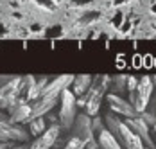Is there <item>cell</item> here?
Masks as SVG:
<instances>
[{
    "instance_id": "obj_1",
    "label": "cell",
    "mask_w": 156,
    "mask_h": 149,
    "mask_svg": "<svg viewBox=\"0 0 156 149\" xmlns=\"http://www.w3.org/2000/svg\"><path fill=\"white\" fill-rule=\"evenodd\" d=\"M74 81V75L72 74H63V75H58L56 79H50L48 85L45 86V90L40 93V97L31 103L32 104V119L34 117H45L48 115L56 104L59 103V97H61L63 90L68 88Z\"/></svg>"
},
{
    "instance_id": "obj_2",
    "label": "cell",
    "mask_w": 156,
    "mask_h": 149,
    "mask_svg": "<svg viewBox=\"0 0 156 149\" xmlns=\"http://www.w3.org/2000/svg\"><path fill=\"white\" fill-rule=\"evenodd\" d=\"M153 95H154L153 75H142L140 79H138V88H136V92L127 93V101L133 104L135 111L140 115L142 111H145L149 108Z\"/></svg>"
},
{
    "instance_id": "obj_3",
    "label": "cell",
    "mask_w": 156,
    "mask_h": 149,
    "mask_svg": "<svg viewBox=\"0 0 156 149\" xmlns=\"http://www.w3.org/2000/svg\"><path fill=\"white\" fill-rule=\"evenodd\" d=\"M76 117H77V97L68 86L63 90L61 97H59V111H58V122L63 128V131L72 129Z\"/></svg>"
},
{
    "instance_id": "obj_4",
    "label": "cell",
    "mask_w": 156,
    "mask_h": 149,
    "mask_svg": "<svg viewBox=\"0 0 156 149\" xmlns=\"http://www.w3.org/2000/svg\"><path fill=\"white\" fill-rule=\"evenodd\" d=\"M72 31L76 32H86V31L94 29L97 24H101L106 13L102 9H97L95 5L86 7V9H79V11H72Z\"/></svg>"
},
{
    "instance_id": "obj_5",
    "label": "cell",
    "mask_w": 156,
    "mask_h": 149,
    "mask_svg": "<svg viewBox=\"0 0 156 149\" xmlns=\"http://www.w3.org/2000/svg\"><path fill=\"white\" fill-rule=\"evenodd\" d=\"M20 81L22 75H13L7 83L0 86V110L9 111L16 103H20Z\"/></svg>"
},
{
    "instance_id": "obj_6",
    "label": "cell",
    "mask_w": 156,
    "mask_h": 149,
    "mask_svg": "<svg viewBox=\"0 0 156 149\" xmlns=\"http://www.w3.org/2000/svg\"><path fill=\"white\" fill-rule=\"evenodd\" d=\"M61 133H63V128L59 126V122L50 124L45 129V133L41 135V136H38V138H34L29 144V149H52L58 144Z\"/></svg>"
},
{
    "instance_id": "obj_7",
    "label": "cell",
    "mask_w": 156,
    "mask_h": 149,
    "mask_svg": "<svg viewBox=\"0 0 156 149\" xmlns=\"http://www.w3.org/2000/svg\"><path fill=\"white\" fill-rule=\"evenodd\" d=\"M106 101H108V104H109V111L117 113V115L122 117V119H129V117L138 115V113L135 111L133 104H131L126 97H122V95H117V93L108 92V93H106Z\"/></svg>"
},
{
    "instance_id": "obj_8",
    "label": "cell",
    "mask_w": 156,
    "mask_h": 149,
    "mask_svg": "<svg viewBox=\"0 0 156 149\" xmlns=\"http://www.w3.org/2000/svg\"><path fill=\"white\" fill-rule=\"evenodd\" d=\"M72 136H77L81 138L84 144L94 140L95 135H94V128H92V117L88 113H77V117L74 120V126H72Z\"/></svg>"
},
{
    "instance_id": "obj_9",
    "label": "cell",
    "mask_w": 156,
    "mask_h": 149,
    "mask_svg": "<svg viewBox=\"0 0 156 149\" xmlns=\"http://www.w3.org/2000/svg\"><path fill=\"white\" fill-rule=\"evenodd\" d=\"M124 122L131 128L133 133H136L138 136L142 138V142L145 144V147H151V149H156V142L153 140V136L149 133L151 126L142 119L140 115H135V117H129V119H124Z\"/></svg>"
},
{
    "instance_id": "obj_10",
    "label": "cell",
    "mask_w": 156,
    "mask_h": 149,
    "mask_svg": "<svg viewBox=\"0 0 156 149\" xmlns=\"http://www.w3.org/2000/svg\"><path fill=\"white\" fill-rule=\"evenodd\" d=\"M9 120L15 122V124H27L32 119V104L31 103H25V101H20L16 103L9 111Z\"/></svg>"
},
{
    "instance_id": "obj_11",
    "label": "cell",
    "mask_w": 156,
    "mask_h": 149,
    "mask_svg": "<svg viewBox=\"0 0 156 149\" xmlns=\"http://www.w3.org/2000/svg\"><path fill=\"white\" fill-rule=\"evenodd\" d=\"M92 83H94V75L77 74V75H74V81H72V85H70V90L74 92L76 97H83V95L90 90Z\"/></svg>"
},
{
    "instance_id": "obj_12",
    "label": "cell",
    "mask_w": 156,
    "mask_h": 149,
    "mask_svg": "<svg viewBox=\"0 0 156 149\" xmlns=\"http://www.w3.org/2000/svg\"><path fill=\"white\" fill-rule=\"evenodd\" d=\"M95 140H97V144H99L101 149H124L122 144L119 142V138L111 133L109 129H106V128L101 133L95 135Z\"/></svg>"
},
{
    "instance_id": "obj_13",
    "label": "cell",
    "mask_w": 156,
    "mask_h": 149,
    "mask_svg": "<svg viewBox=\"0 0 156 149\" xmlns=\"http://www.w3.org/2000/svg\"><path fill=\"white\" fill-rule=\"evenodd\" d=\"M126 18H127V11H126V7H113V11L106 15L104 18V22L109 25V29L111 31H117L122 27V24L126 22Z\"/></svg>"
},
{
    "instance_id": "obj_14",
    "label": "cell",
    "mask_w": 156,
    "mask_h": 149,
    "mask_svg": "<svg viewBox=\"0 0 156 149\" xmlns=\"http://www.w3.org/2000/svg\"><path fill=\"white\" fill-rule=\"evenodd\" d=\"M36 77L34 75H22V81H20V101H25V103H31L32 101V92L36 86Z\"/></svg>"
},
{
    "instance_id": "obj_15",
    "label": "cell",
    "mask_w": 156,
    "mask_h": 149,
    "mask_svg": "<svg viewBox=\"0 0 156 149\" xmlns=\"http://www.w3.org/2000/svg\"><path fill=\"white\" fill-rule=\"evenodd\" d=\"M48 128L47 124V117H34L27 122V131L31 135L32 138H38L45 133V129Z\"/></svg>"
},
{
    "instance_id": "obj_16",
    "label": "cell",
    "mask_w": 156,
    "mask_h": 149,
    "mask_svg": "<svg viewBox=\"0 0 156 149\" xmlns=\"http://www.w3.org/2000/svg\"><path fill=\"white\" fill-rule=\"evenodd\" d=\"M27 2L31 4L32 7H36L40 13H43V15L56 13V11H58V7L61 5L58 0H27Z\"/></svg>"
},
{
    "instance_id": "obj_17",
    "label": "cell",
    "mask_w": 156,
    "mask_h": 149,
    "mask_svg": "<svg viewBox=\"0 0 156 149\" xmlns=\"http://www.w3.org/2000/svg\"><path fill=\"white\" fill-rule=\"evenodd\" d=\"M109 92L122 95L124 97L127 93V75L119 74V75H111V83H109Z\"/></svg>"
},
{
    "instance_id": "obj_18",
    "label": "cell",
    "mask_w": 156,
    "mask_h": 149,
    "mask_svg": "<svg viewBox=\"0 0 156 149\" xmlns=\"http://www.w3.org/2000/svg\"><path fill=\"white\" fill-rule=\"evenodd\" d=\"M65 32H66V29L63 27V24H54V25H47L41 36L43 38H61V36H65Z\"/></svg>"
},
{
    "instance_id": "obj_19",
    "label": "cell",
    "mask_w": 156,
    "mask_h": 149,
    "mask_svg": "<svg viewBox=\"0 0 156 149\" xmlns=\"http://www.w3.org/2000/svg\"><path fill=\"white\" fill-rule=\"evenodd\" d=\"M92 128H94V135L101 133L106 126H104V119L102 117H99V115H95V117H92Z\"/></svg>"
},
{
    "instance_id": "obj_20",
    "label": "cell",
    "mask_w": 156,
    "mask_h": 149,
    "mask_svg": "<svg viewBox=\"0 0 156 149\" xmlns=\"http://www.w3.org/2000/svg\"><path fill=\"white\" fill-rule=\"evenodd\" d=\"M140 117L145 120L149 126H154V124H156V115L153 113V111H151V110H145V111H142Z\"/></svg>"
},
{
    "instance_id": "obj_21",
    "label": "cell",
    "mask_w": 156,
    "mask_h": 149,
    "mask_svg": "<svg viewBox=\"0 0 156 149\" xmlns=\"http://www.w3.org/2000/svg\"><path fill=\"white\" fill-rule=\"evenodd\" d=\"M136 88H138V77H135V75H127V93L136 92Z\"/></svg>"
},
{
    "instance_id": "obj_22",
    "label": "cell",
    "mask_w": 156,
    "mask_h": 149,
    "mask_svg": "<svg viewBox=\"0 0 156 149\" xmlns=\"http://www.w3.org/2000/svg\"><path fill=\"white\" fill-rule=\"evenodd\" d=\"M9 32H13V29H11L5 22H2V20H0V38H7V36H11Z\"/></svg>"
},
{
    "instance_id": "obj_23",
    "label": "cell",
    "mask_w": 156,
    "mask_h": 149,
    "mask_svg": "<svg viewBox=\"0 0 156 149\" xmlns=\"http://www.w3.org/2000/svg\"><path fill=\"white\" fill-rule=\"evenodd\" d=\"M147 15L156 18V0H149L147 2Z\"/></svg>"
},
{
    "instance_id": "obj_24",
    "label": "cell",
    "mask_w": 156,
    "mask_h": 149,
    "mask_svg": "<svg viewBox=\"0 0 156 149\" xmlns=\"http://www.w3.org/2000/svg\"><path fill=\"white\" fill-rule=\"evenodd\" d=\"M16 144L9 142V140H0V149H13Z\"/></svg>"
},
{
    "instance_id": "obj_25",
    "label": "cell",
    "mask_w": 156,
    "mask_h": 149,
    "mask_svg": "<svg viewBox=\"0 0 156 149\" xmlns=\"http://www.w3.org/2000/svg\"><path fill=\"white\" fill-rule=\"evenodd\" d=\"M153 83H154V92H156V75H153ZM151 103H154V104H149V108H147V110H151V111L156 115V99H154V101L151 99Z\"/></svg>"
},
{
    "instance_id": "obj_26",
    "label": "cell",
    "mask_w": 156,
    "mask_h": 149,
    "mask_svg": "<svg viewBox=\"0 0 156 149\" xmlns=\"http://www.w3.org/2000/svg\"><path fill=\"white\" fill-rule=\"evenodd\" d=\"M84 149H101L99 147V144H97V140H90V142H86V144H84Z\"/></svg>"
},
{
    "instance_id": "obj_27",
    "label": "cell",
    "mask_w": 156,
    "mask_h": 149,
    "mask_svg": "<svg viewBox=\"0 0 156 149\" xmlns=\"http://www.w3.org/2000/svg\"><path fill=\"white\" fill-rule=\"evenodd\" d=\"M13 149H29V146H25V144H16Z\"/></svg>"
},
{
    "instance_id": "obj_28",
    "label": "cell",
    "mask_w": 156,
    "mask_h": 149,
    "mask_svg": "<svg viewBox=\"0 0 156 149\" xmlns=\"http://www.w3.org/2000/svg\"><path fill=\"white\" fill-rule=\"evenodd\" d=\"M58 2H59V4H61V5H63V2H65V0H58Z\"/></svg>"
},
{
    "instance_id": "obj_29",
    "label": "cell",
    "mask_w": 156,
    "mask_h": 149,
    "mask_svg": "<svg viewBox=\"0 0 156 149\" xmlns=\"http://www.w3.org/2000/svg\"><path fill=\"white\" fill-rule=\"evenodd\" d=\"M153 129H154V133H156V124H154V126H153Z\"/></svg>"
},
{
    "instance_id": "obj_30",
    "label": "cell",
    "mask_w": 156,
    "mask_h": 149,
    "mask_svg": "<svg viewBox=\"0 0 156 149\" xmlns=\"http://www.w3.org/2000/svg\"><path fill=\"white\" fill-rule=\"evenodd\" d=\"M145 149H151V147H145Z\"/></svg>"
}]
</instances>
